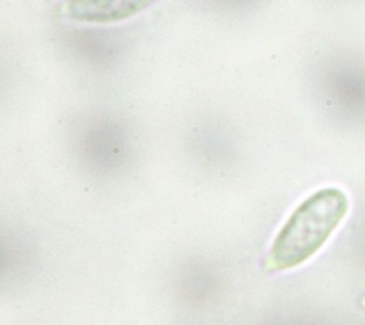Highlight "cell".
<instances>
[{"instance_id":"6da1fadb","label":"cell","mask_w":365,"mask_h":325,"mask_svg":"<svg viewBox=\"0 0 365 325\" xmlns=\"http://www.w3.org/2000/svg\"><path fill=\"white\" fill-rule=\"evenodd\" d=\"M348 197L336 187H325L305 198L288 217L265 258V268H295L317 254L348 212Z\"/></svg>"},{"instance_id":"7a4b0ae2","label":"cell","mask_w":365,"mask_h":325,"mask_svg":"<svg viewBox=\"0 0 365 325\" xmlns=\"http://www.w3.org/2000/svg\"><path fill=\"white\" fill-rule=\"evenodd\" d=\"M155 0H67L66 13L78 21L114 23L128 19Z\"/></svg>"}]
</instances>
